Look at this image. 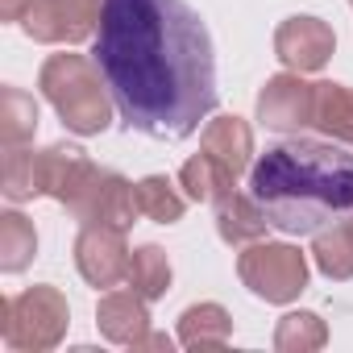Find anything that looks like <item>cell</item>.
<instances>
[{"mask_svg":"<svg viewBox=\"0 0 353 353\" xmlns=\"http://www.w3.org/2000/svg\"><path fill=\"white\" fill-rule=\"evenodd\" d=\"M34 158L21 145H5V196L9 200H30L38 196V179H34Z\"/></svg>","mask_w":353,"mask_h":353,"instance_id":"cell-24","label":"cell"},{"mask_svg":"<svg viewBox=\"0 0 353 353\" xmlns=\"http://www.w3.org/2000/svg\"><path fill=\"white\" fill-rule=\"evenodd\" d=\"M332 30L320 17H287L274 34V54L291 67V71H320L332 59Z\"/></svg>","mask_w":353,"mask_h":353,"instance_id":"cell-11","label":"cell"},{"mask_svg":"<svg viewBox=\"0 0 353 353\" xmlns=\"http://www.w3.org/2000/svg\"><path fill=\"white\" fill-rule=\"evenodd\" d=\"M38 83L71 133L92 137V133L108 129L117 100H108V92H104L108 79H104L100 63H88L83 54H50Z\"/></svg>","mask_w":353,"mask_h":353,"instance_id":"cell-3","label":"cell"},{"mask_svg":"<svg viewBox=\"0 0 353 353\" xmlns=\"http://www.w3.org/2000/svg\"><path fill=\"white\" fill-rule=\"evenodd\" d=\"M67 299L54 287H30L0 303V336L17 353H42L54 349L67 332Z\"/></svg>","mask_w":353,"mask_h":353,"instance_id":"cell-4","label":"cell"},{"mask_svg":"<svg viewBox=\"0 0 353 353\" xmlns=\"http://www.w3.org/2000/svg\"><path fill=\"white\" fill-rule=\"evenodd\" d=\"M26 9H30V0H0V17L5 21H21Z\"/></svg>","mask_w":353,"mask_h":353,"instance_id":"cell-25","label":"cell"},{"mask_svg":"<svg viewBox=\"0 0 353 353\" xmlns=\"http://www.w3.org/2000/svg\"><path fill=\"white\" fill-rule=\"evenodd\" d=\"M250 196L274 229L291 237L320 233L336 216L353 212V154L312 137L279 141L254 162Z\"/></svg>","mask_w":353,"mask_h":353,"instance_id":"cell-2","label":"cell"},{"mask_svg":"<svg viewBox=\"0 0 353 353\" xmlns=\"http://www.w3.org/2000/svg\"><path fill=\"white\" fill-rule=\"evenodd\" d=\"M312 254L328 279H353V229H349V221L320 229L312 241Z\"/></svg>","mask_w":353,"mask_h":353,"instance_id":"cell-18","label":"cell"},{"mask_svg":"<svg viewBox=\"0 0 353 353\" xmlns=\"http://www.w3.org/2000/svg\"><path fill=\"white\" fill-rule=\"evenodd\" d=\"M34 179H38V196H50L71 208L83 196V188L96 179V166L79 145H50L34 158Z\"/></svg>","mask_w":353,"mask_h":353,"instance_id":"cell-9","label":"cell"},{"mask_svg":"<svg viewBox=\"0 0 353 353\" xmlns=\"http://www.w3.org/2000/svg\"><path fill=\"white\" fill-rule=\"evenodd\" d=\"M349 229H353V216H349Z\"/></svg>","mask_w":353,"mask_h":353,"instance_id":"cell-26","label":"cell"},{"mask_svg":"<svg viewBox=\"0 0 353 353\" xmlns=\"http://www.w3.org/2000/svg\"><path fill=\"white\" fill-rule=\"evenodd\" d=\"M200 154L221 170V179L229 188H237V174L250 166V154H254V133L241 117H216L204 125Z\"/></svg>","mask_w":353,"mask_h":353,"instance_id":"cell-12","label":"cell"},{"mask_svg":"<svg viewBox=\"0 0 353 353\" xmlns=\"http://www.w3.org/2000/svg\"><path fill=\"white\" fill-rule=\"evenodd\" d=\"M150 299H141L137 291H108L96 307V324L112 345H137L150 332Z\"/></svg>","mask_w":353,"mask_h":353,"instance_id":"cell-13","label":"cell"},{"mask_svg":"<svg viewBox=\"0 0 353 353\" xmlns=\"http://www.w3.org/2000/svg\"><path fill=\"white\" fill-rule=\"evenodd\" d=\"M129 245H125V229L112 225H83L79 241H75V266L92 287H117L121 279H129Z\"/></svg>","mask_w":353,"mask_h":353,"instance_id":"cell-7","label":"cell"},{"mask_svg":"<svg viewBox=\"0 0 353 353\" xmlns=\"http://www.w3.org/2000/svg\"><path fill=\"white\" fill-rule=\"evenodd\" d=\"M71 216L83 225H112V229H129L137 212V192L129 179L112 170H96V179L83 188V196L71 204Z\"/></svg>","mask_w":353,"mask_h":353,"instance_id":"cell-8","label":"cell"},{"mask_svg":"<svg viewBox=\"0 0 353 353\" xmlns=\"http://www.w3.org/2000/svg\"><path fill=\"white\" fill-rule=\"evenodd\" d=\"M237 274H241V283L258 299H266V303H291L307 287V258L295 245L254 241L237 258Z\"/></svg>","mask_w":353,"mask_h":353,"instance_id":"cell-5","label":"cell"},{"mask_svg":"<svg viewBox=\"0 0 353 353\" xmlns=\"http://www.w3.org/2000/svg\"><path fill=\"white\" fill-rule=\"evenodd\" d=\"M100 9L104 0H30L21 26L34 42L75 46L100 30Z\"/></svg>","mask_w":353,"mask_h":353,"instance_id":"cell-6","label":"cell"},{"mask_svg":"<svg viewBox=\"0 0 353 353\" xmlns=\"http://www.w3.org/2000/svg\"><path fill=\"white\" fill-rule=\"evenodd\" d=\"M328 341V328L316 312H291L279 320V332H274V349L283 353H312Z\"/></svg>","mask_w":353,"mask_h":353,"instance_id":"cell-21","label":"cell"},{"mask_svg":"<svg viewBox=\"0 0 353 353\" xmlns=\"http://www.w3.org/2000/svg\"><path fill=\"white\" fill-rule=\"evenodd\" d=\"M34 133H38L34 96L21 88H5L0 92V137H5V145H26Z\"/></svg>","mask_w":353,"mask_h":353,"instance_id":"cell-17","label":"cell"},{"mask_svg":"<svg viewBox=\"0 0 353 353\" xmlns=\"http://www.w3.org/2000/svg\"><path fill=\"white\" fill-rule=\"evenodd\" d=\"M179 179H183L188 196H192V200H200V204H208V200L216 204V200H221L225 192H233V188H229V183L221 179V170H216V166H212V162H208L204 154H196V158H192V162L183 166V174H179Z\"/></svg>","mask_w":353,"mask_h":353,"instance_id":"cell-23","label":"cell"},{"mask_svg":"<svg viewBox=\"0 0 353 353\" xmlns=\"http://www.w3.org/2000/svg\"><path fill=\"white\" fill-rule=\"evenodd\" d=\"M129 287L141 295V299H162L166 287H170V262L158 245H141L129 262Z\"/></svg>","mask_w":353,"mask_h":353,"instance_id":"cell-20","label":"cell"},{"mask_svg":"<svg viewBox=\"0 0 353 353\" xmlns=\"http://www.w3.org/2000/svg\"><path fill=\"white\" fill-rule=\"evenodd\" d=\"M34 250H38V233H34V225L21 212L0 216V270H9V274L26 270Z\"/></svg>","mask_w":353,"mask_h":353,"instance_id":"cell-19","label":"cell"},{"mask_svg":"<svg viewBox=\"0 0 353 353\" xmlns=\"http://www.w3.org/2000/svg\"><path fill=\"white\" fill-rule=\"evenodd\" d=\"M316 117V83H303L299 71L274 75L258 96V121L270 129H307Z\"/></svg>","mask_w":353,"mask_h":353,"instance_id":"cell-10","label":"cell"},{"mask_svg":"<svg viewBox=\"0 0 353 353\" xmlns=\"http://www.w3.org/2000/svg\"><path fill=\"white\" fill-rule=\"evenodd\" d=\"M96 63L121 117L150 137H192L216 108L212 38L188 0H104Z\"/></svg>","mask_w":353,"mask_h":353,"instance_id":"cell-1","label":"cell"},{"mask_svg":"<svg viewBox=\"0 0 353 353\" xmlns=\"http://www.w3.org/2000/svg\"><path fill=\"white\" fill-rule=\"evenodd\" d=\"M270 229L262 204L254 196H241V192H225L216 200V233L229 241V245H254L262 241Z\"/></svg>","mask_w":353,"mask_h":353,"instance_id":"cell-14","label":"cell"},{"mask_svg":"<svg viewBox=\"0 0 353 353\" xmlns=\"http://www.w3.org/2000/svg\"><path fill=\"white\" fill-rule=\"evenodd\" d=\"M233 336V320L221 303H196L179 316V341L188 349H225Z\"/></svg>","mask_w":353,"mask_h":353,"instance_id":"cell-15","label":"cell"},{"mask_svg":"<svg viewBox=\"0 0 353 353\" xmlns=\"http://www.w3.org/2000/svg\"><path fill=\"white\" fill-rule=\"evenodd\" d=\"M312 125L324 129L328 137L353 145V88L316 83V117H312Z\"/></svg>","mask_w":353,"mask_h":353,"instance_id":"cell-16","label":"cell"},{"mask_svg":"<svg viewBox=\"0 0 353 353\" xmlns=\"http://www.w3.org/2000/svg\"><path fill=\"white\" fill-rule=\"evenodd\" d=\"M349 5H353V0H349Z\"/></svg>","mask_w":353,"mask_h":353,"instance_id":"cell-27","label":"cell"},{"mask_svg":"<svg viewBox=\"0 0 353 353\" xmlns=\"http://www.w3.org/2000/svg\"><path fill=\"white\" fill-rule=\"evenodd\" d=\"M133 192H137V212L150 216V221H158V225H174V221L183 216V196L174 192L162 174H150V179L133 183Z\"/></svg>","mask_w":353,"mask_h":353,"instance_id":"cell-22","label":"cell"}]
</instances>
